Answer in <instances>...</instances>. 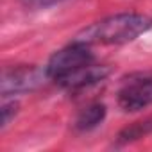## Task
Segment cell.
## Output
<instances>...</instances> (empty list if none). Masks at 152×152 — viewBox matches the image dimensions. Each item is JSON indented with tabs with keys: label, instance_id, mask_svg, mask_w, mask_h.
Instances as JSON below:
<instances>
[{
	"label": "cell",
	"instance_id": "obj_5",
	"mask_svg": "<svg viewBox=\"0 0 152 152\" xmlns=\"http://www.w3.org/2000/svg\"><path fill=\"white\" fill-rule=\"evenodd\" d=\"M109 73V68L107 66H100V64H86L83 68H79L77 72H73L66 77L56 81L59 86L66 88V90H83V88H88L91 84H97L99 81H104Z\"/></svg>",
	"mask_w": 152,
	"mask_h": 152
},
{
	"label": "cell",
	"instance_id": "obj_7",
	"mask_svg": "<svg viewBox=\"0 0 152 152\" xmlns=\"http://www.w3.org/2000/svg\"><path fill=\"white\" fill-rule=\"evenodd\" d=\"M16 111H18V104L16 102H7V104L2 106V127L9 125V122L16 115Z\"/></svg>",
	"mask_w": 152,
	"mask_h": 152
},
{
	"label": "cell",
	"instance_id": "obj_1",
	"mask_svg": "<svg viewBox=\"0 0 152 152\" xmlns=\"http://www.w3.org/2000/svg\"><path fill=\"white\" fill-rule=\"evenodd\" d=\"M152 27V18L140 13H120L107 16L75 36L73 41L84 45H122L136 39Z\"/></svg>",
	"mask_w": 152,
	"mask_h": 152
},
{
	"label": "cell",
	"instance_id": "obj_3",
	"mask_svg": "<svg viewBox=\"0 0 152 152\" xmlns=\"http://www.w3.org/2000/svg\"><path fill=\"white\" fill-rule=\"evenodd\" d=\"M118 106L124 111H141L152 106V73L131 75L118 90Z\"/></svg>",
	"mask_w": 152,
	"mask_h": 152
},
{
	"label": "cell",
	"instance_id": "obj_8",
	"mask_svg": "<svg viewBox=\"0 0 152 152\" xmlns=\"http://www.w3.org/2000/svg\"><path fill=\"white\" fill-rule=\"evenodd\" d=\"M23 2H27V4H38V2H41V0H23Z\"/></svg>",
	"mask_w": 152,
	"mask_h": 152
},
{
	"label": "cell",
	"instance_id": "obj_6",
	"mask_svg": "<svg viewBox=\"0 0 152 152\" xmlns=\"http://www.w3.org/2000/svg\"><path fill=\"white\" fill-rule=\"evenodd\" d=\"M106 116V106L104 104H91L88 107H84L77 120H75V127L79 131H91L93 127H97Z\"/></svg>",
	"mask_w": 152,
	"mask_h": 152
},
{
	"label": "cell",
	"instance_id": "obj_4",
	"mask_svg": "<svg viewBox=\"0 0 152 152\" xmlns=\"http://www.w3.org/2000/svg\"><path fill=\"white\" fill-rule=\"evenodd\" d=\"M47 70H39L36 66H16L11 70H6L2 75V91L4 97L15 95V93H25L36 90L43 79H47Z\"/></svg>",
	"mask_w": 152,
	"mask_h": 152
},
{
	"label": "cell",
	"instance_id": "obj_2",
	"mask_svg": "<svg viewBox=\"0 0 152 152\" xmlns=\"http://www.w3.org/2000/svg\"><path fill=\"white\" fill-rule=\"evenodd\" d=\"M91 63H95V59H93V54L90 50V45L73 41L72 45L57 50L50 57V61L47 63L45 70H47L48 79L59 81V79L66 77V75L77 72L79 68L91 64Z\"/></svg>",
	"mask_w": 152,
	"mask_h": 152
}]
</instances>
